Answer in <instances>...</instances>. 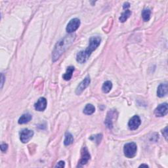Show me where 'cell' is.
Segmentation results:
<instances>
[{
	"label": "cell",
	"instance_id": "6da1fadb",
	"mask_svg": "<svg viewBox=\"0 0 168 168\" xmlns=\"http://www.w3.org/2000/svg\"><path fill=\"white\" fill-rule=\"evenodd\" d=\"M101 42V38L99 36H93L89 39V45L87 49L84 51H81L77 54V62L83 64L89 59L93 51L97 49Z\"/></svg>",
	"mask_w": 168,
	"mask_h": 168
},
{
	"label": "cell",
	"instance_id": "7a4b0ae2",
	"mask_svg": "<svg viewBox=\"0 0 168 168\" xmlns=\"http://www.w3.org/2000/svg\"><path fill=\"white\" fill-rule=\"evenodd\" d=\"M76 35L73 34L66 35L64 38H62L56 43L53 51V55H52V59H53V62H55L57 60L59 59V58L62 55L66 49L72 43Z\"/></svg>",
	"mask_w": 168,
	"mask_h": 168
},
{
	"label": "cell",
	"instance_id": "3957f363",
	"mask_svg": "<svg viewBox=\"0 0 168 168\" xmlns=\"http://www.w3.org/2000/svg\"><path fill=\"white\" fill-rule=\"evenodd\" d=\"M137 151V147L133 142L127 143L123 147V153L125 156L128 158H133L135 156Z\"/></svg>",
	"mask_w": 168,
	"mask_h": 168
},
{
	"label": "cell",
	"instance_id": "277c9868",
	"mask_svg": "<svg viewBox=\"0 0 168 168\" xmlns=\"http://www.w3.org/2000/svg\"><path fill=\"white\" fill-rule=\"evenodd\" d=\"M91 159V155L86 147H84L81 150V159H79L77 167H82L86 164Z\"/></svg>",
	"mask_w": 168,
	"mask_h": 168
},
{
	"label": "cell",
	"instance_id": "5b68a950",
	"mask_svg": "<svg viewBox=\"0 0 168 168\" xmlns=\"http://www.w3.org/2000/svg\"><path fill=\"white\" fill-rule=\"evenodd\" d=\"M79 26H80V20L77 18H73L68 23L66 30L68 33L71 34L76 32L79 28Z\"/></svg>",
	"mask_w": 168,
	"mask_h": 168
},
{
	"label": "cell",
	"instance_id": "8992f818",
	"mask_svg": "<svg viewBox=\"0 0 168 168\" xmlns=\"http://www.w3.org/2000/svg\"><path fill=\"white\" fill-rule=\"evenodd\" d=\"M34 136V131L28 129H24L20 133V140L22 142L27 143Z\"/></svg>",
	"mask_w": 168,
	"mask_h": 168
},
{
	"label": "cell",
	"instance_id": "52a82bcc",
	"mask_svg": "<svg viewBox=\"0 0 168 168\" xmlns=\"http://www.w3.org/2000/svg\"><path fill=\"white\" fill-rule=\"evenodd\" d=\"M168 112L167 103L160 104L154 110V114L157 117H163L167 115Z\"/></svg>",
	"mask_w": 168,
	"mask_h": 168
},
{
	"label": "cell",
	"instance_id": "ba28073f",
	"mask_svg": "<svg viewBox=\"0 0 168 168\" xmlns=\"http://www.w3.org/2000/svg\"><path fill=\"white\" fill-rule=\"evenodd\" d=\"M140 123H141V120H140V117L139 116L135 115L129 120L128 122V127L130 130L134 131L139 128Z\"/></svg>",
	"mask_w": 168,
	"mask_h": 168
},
{
	"label": "cell",
	"instance_id": "9c48e42d",
	"mask_svg": "<svg viewBox=\"0 0 168 168\" xmlns=\"http://www.w3.org/2000/svg\"><path fill=\"white\" fill-rule=\"evenodd\" d=\"M90 82H91L90 77L89 76L85 77L84 80L78 85V87H77L76 89V94L78 95H80L81 93L83 92L88 86H89Z\"/></svg>",
	"mask_w": 168,
	"mask_h": 168
},
{
	"label": "cell",
	"instance_id": "30bf717a",
	"mask_svg": "<svg viewBox=\"0 0 168 168\" xmlns=\"http://www.w3.org/2000/svg\"><path fill=\"white\" fill-rule=\"evenodd\" d=\"M47 104V102L46 99L44 97H41L38 99V101L35 104V109L37 111L42 112L45 110Z\"/></svg>",
	"mask_w": 168,
	"mask_h": 168
},
{
	"label": "cell",
	"instance_id": "8fae6325",
	"mask_svg": "<svg viewBox=\"0 0 168 168\" xmlns=\"http://www.w3.org/2000/svg\"><path fill=\"white\" fill-rule=\"evenodd\" d=\"M167 90H168V85L167 83H164L161 84L158 87V90H157V95L158 97L162 98L166 96L167 94Z\"/></svg>",
	"mask_w": 168,
	"mask_h": 168
},
{
	"label": "cell",
	"instance_id": "7c38bea8",
	"mask_svg": "<svg viewBox=\"0 0 168 168\" xmlns=\"http://www.w3.org/2000/svg\"><path fill=\"white\" fill-rule=\"evenodd\" d=\"M74 70H75V68L73 66H70L68 67L67 69V72H66L65 74H63L62 78L66 81H69L70 79L72 77V74L74 72Z\"/></svg>",
	"mask_w": 168,
	"mask_h": 168
},
{
	"label": "cell",
	"instance_id": "4fadbf2b",
	"mask_svg": "<svg viewBox=\"0 0 168 168\" xmlns=\"http://www.w3.org/2000/svg\"><path fill=\"white\" fill-rule=\"evenodd\" d=\"M32 119V116L27 113V114H24L22 115L18 119V123L19 124H24V123H28L30 120Z\"/></svg>",
	"mask_w": 168,
	"mask_h": 168
},
{
	"label": "cell",
	"instance_id": "5bb4252c",
	"mask_svg": "<svg viewBox=\"0 0 168 168\" xmlns=\"http://www.w3.org/2000/svg\"><path fill=\"white\" fill-rule=\"evenodd\" d=\"M95 111V106L91 104H87L84 109V113L86 115H91Z\"/></svg>",
	"mask_w": 168,
	"mask_h": 168
},
{
	"label": "cell",
	"instance_id": "9a60e30c",
	"mask_svg": "<svg viewBox=\"0 0 168 168\" xmlns=\"http://www.w3.org/2000/svg\"><path fill=\"white\" fill-rule=\"evenodd\" d=\"M112 88V84L111 81H106L104 82L103 85V87H102V91L104 93H108Z\"/></svg>",
	"mask_w": 168,
	"mask_h": 168
},
{
	"label": "cell",
	"instance_id": "2e32d148",
	"mask_svg": "<svg viewBox=\"0 0 168 168\" xmlns=\"http://www.w3.org/2000/svg\"><path fill=\"white\" fill-rule=\"evenodd\" d=\"M131 15V11H129V9H126L124 12L122 13L120 17L119 18V20L121 23H125V22L128 20V18Z\"/></svg>",
	"mask_w": 168,
	"mask_h": 168
},
{
	"label": "cell",
	"instance_id": "e0dca14e",
	"mask_svg": "<svg viewBox=\"0 0 168 168\" xmlns=\"http://www.w3.org/2000/svg\"><path fill=\"white\" fill-rule=\"evenodd\" d=\"M74 142V137L72 136V135L71 133H66L65 134V139L64 140V144L65 146H68L71 144H72Z\"/></svg>",
	"mask_w": 168,
	"mask_h": 168
},
{
	"label": "cell",
	"instance_id": "ac0fdd59",
	"mask_svg": "<svg viewBox=\"0 0 168 168\" xmlns=\"http://www.w3.org/2000/svg\"><path fill=\"white\" fill-rule=\"evenodd\" d=\"M151 16V11L150 9H145L142 12V17L145 22H148L150 20Z\"/></svg>",
	"mask_w": 168,
	"mask_h": 168
},
{
	"label": "cell",
	"instance_id": "d6986e66",
	"mask_svg": "<svg viewBox=\"0 0 168 168\" xmlns=\"http://www.w3.org/2000/svg\"><path fill=\"white\" fill-rule=\"evenodd\" d=\"M110 112V114H111V115H109V114H108V115H107V118L105 120V122H104V123H105L108 128L111 129L112 128V112Z\"/></svg>",
	"mask_w": 168,
	"mask_h": 168
},
{
	"label": "cell",
	"instance_id": "ffe728a7",
	"mask_svg": "<svg viewBox=\"0 0 168 168\" xmlns=\"http://www.w3.org/2000/svg\"><path fill=\"white\" fill-rule=\"evenodd\" d=\"M90 139L93 140V141H95L96 142L99 143L101 142V140L102 139V135L98 134V135H95V136H91L90 137Z\"/></svg>",
	"mask_w": 168,
	"mask_h": 168
},
{
	"label": "cell",
	"instance_id": "44dd1931",
	"mask_svg": "<svg viewBox=\"0 0 168 168\" xmlns=\"http://www.w3.org/2000/svg\"><path fill=\"white\" fill-rule=\"evenodd\" d=\"M8 149V145L6 143H3L1 145V150L3 152H6L7 150Z\"/></svg>",
	"mask_w": 168,
	"mask_h": 168
},
{
	"label": "cell",
	"instance_id": "7402d4cb",
	"mask_svg": "<svg viewBox=\"0 0 168 168\" xmlns=\"http://www.w3.org/2000/svg\"><path fill=\"white\" fill-rule=\"evenodd\" d=\"M162 134H163V136L164 137V138L166 139V140H167V128L166 127V128H164V129L162 130Z\"/></svg>",
	"mask_w": 168,
	"mask_h": 168
},
{
	"label": "cell",
	"instance_id": "603a6c76",
	"mask_svg": "<svg viewBox=\"0 0 168 168\" xmlns=\"http://www.w3.org/2000/svg\"><path fill=\"white\" fill-rule=\"evenodd\" d=\"M65 166V162L63 161H60L58 162L57 164V165L55 166V167H64Z\"/></svg>",
	"mask_w": 168,
	"mask_h": 168
},
{
	"label": "cell",
	"instance_id": "cb8c5ba5",
	"mask_svg": "<svg viewBox=\"0 0 168 168\" xmlns=\"http://www.w3.org/2000/svg\"><path fill=\"white\" fill-rule=\"evenodd\" d=\"M130 7V4H129L128 2H125L124 3V4H123V9H128V8Z\"/></svg>",
	"mask_w": 168,
	"mask_h": 168
},
{
	"label": "cell",
	"instance_id": "d4e9b609",
	"mask_svg": "<svg viewBox=\"0 0 168 168\" xmlns=\"http://www.w3.org/2000/svg\"><path fill=\"white\" fill-rule=\"evenodd\" d=\"M1 88L3 87V85H4V74H3V73L1 74Z\"/></svg>",
	"mask_w": 168,
	"mask_h": 168
},
{
	"label": "cell",
	"instance_id": "484cf974",
	"mask_svg": "<svg viewBox=\"0 0 168 168\" xmlns=\"http://www.w3.org/2000/svg\"><path fill=\"white\" fill-rule=\"evenodd\" d=\"M148 167V166L147 164H141L140 166H139V167Z\"/></svg>",
	"mask_w": 168,
	"mask_h": 168
}]
</instances>
